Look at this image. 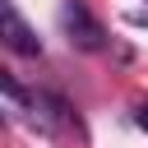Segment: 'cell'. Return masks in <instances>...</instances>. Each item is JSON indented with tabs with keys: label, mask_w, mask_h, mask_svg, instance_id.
<instances>
[{
	"label": "cell",
	"mask_w": 148,
	"mask_h": 148,
	"mask_svg": "<svg viewBox=\"0 0 148 148\" xmlns=\"http://www.w3.org/2000/svg\"><path fill=\"white\" fill-rule=\"evenodd\" d=\"M60 28H65L69 46H79V51H102L106 46V28L92 18V9L83 0H65L60 5Z\"/></svg>",
	"instance_id": "obj_1"
},
{
	"label": "cell",
	"mask_w": 148,
	"mask_h": 148,
	"mask_svg": "<svg viewBox=\"0 0 148 148\" xmlns=\"http://www.w3.org/2000/svg\"><path fill=\"white\" fill-rule=\"evenodd\" d=\"M134 125H139V130H148V102H139V111H134Z\"/></svg>",
	"instance_id": "obj_3"
},
{
	"label": "cell",
	"mask_w": 148,
	"mask_h": 148,
	"mask_svg": "<svg viewBox=\"0 0 148 148\" xmlns=\"http://www.w3.org/2000/svg\"><path fill=\"white\" fill-rule=\"evenodd\" d=\"M0 28H5V46H9L14 56H42V37L23 23V14H18L14 0H5V9H0Z\"/></svg>",
	"instance_id": "obj_2"
}]
</instances>
